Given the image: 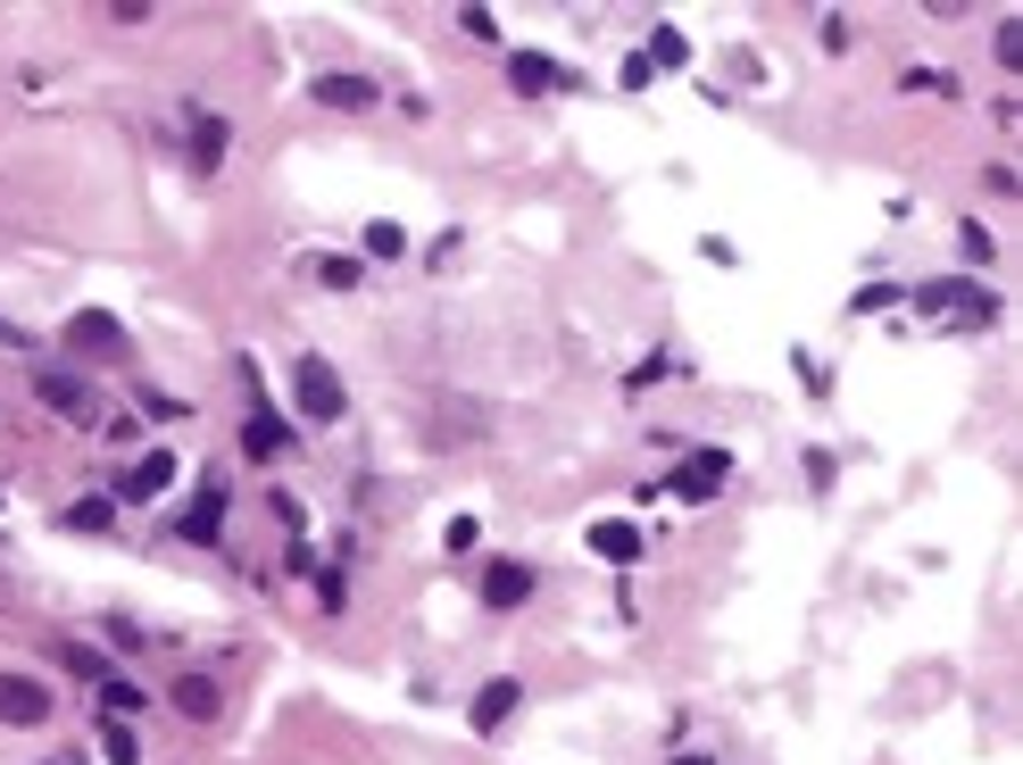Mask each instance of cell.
<instances>
[{
    "label": "cell",
    "mask_w": 1023,
    "mask_h": 765,
    "mask_svg": "<svg viewBox=\"0 0 1023 765\" xmlns=\"http://www.w3.org/2000/svg\"><path fill=\"white\" fill-rule=\"evenodd\" d=\"M999 58L1023 75V18H1015V25H999Z\"/></svg>",
    "instance_id": "24"
},
{
    "label": "cell",
    "mask_w": 1023,
    "mask_h": 765,
    "mask_svg": "<svg viewBox=\"0 0 1023 765\" xmlns=\"http://www.w3.org/2000/svg\"><path fill=\"white\" fill-rule=\"evenodd\" d=\"M516 699H525V682H483V691H474V708H466V724L474 732H499L516 715Z\"/></svg>",
    "instance_id": "11"
},
{
    "label": "cell",
    "mask_w": 1023,
    "mask_h": 765,
    "mask_svg": "<svg viewBox=\"0 0 1023 765\" xmlns=\"http://www.w3.org/2000/svg\"><path fill=\"white\" fill-rule=\"evenodd\" d=\"M308 275H317L324 292H359V283H366V266H359V259H308Z\"/></svg>",
    "instance_id": "17"
},
{
    "label": "cell",
    "mask_w": 1023,
    "mask_h": 765,
    "mask_svg": "<svg viewBox=\"0 0 1023 765\" xmlns=\"http://www.w3.org/2000/svg\"><path fill=\"white\" fill-rule=\"evenodd\" d=\"M915 308H924V317H957V325H990V317H999V299H990V292H966V283H924Z\"/></svg>",
    "instance_id": "3"
},
{
    "label": "cell",
    "mask_w": 1023,
    "mask_h": 765,
    "mask_svg": "<svg viewBox=\"0 0 1023 765\" xmlns=\"http://www.w3.org/2000/svg\"><path fill=\"white\" fill-rule=\"evenodd\" d=\"M292 392H300V416L308 425H341L350 416V392H341V374H333V358H292Z\"/></svg>",
    "instance_id": "1"
},
{
    "label": "cell",
    "mask_w": 1023,
    "mask_h": 765,
    "mask_svg": "<svg viewBox=\"0 0 1023 765\" xmlns=\"http://www.w3.org/2000/svg\"><path fill=\"white\" fill-rule=\"evenodd\" d=\"M508 84H516V92H558L566 67H558L550 51H508Z\"/></svg>",
    "instance_id": "10"
},
{
    "label": "cell",
    "mask_w": 1023,
    "mask_h": 765,
    "mask_svg": "<svg viewBox=\"0 0 1023 765\" xmlns=\"http://www.w3.org/2000/svg\"><path fill=\"white\" fill-rule=\"evenodd\" d=\"M317 100L324 109H375V84L366 75H317Z\"/></svg>",
    "instance_id": "13"
},
{
    "label": "cell",
    "mask_w": 1023,
    "mask_h": 765,
    "mask_svg": "<svg viewBox=\"0 0 1023 765\" xmlns=\"http://www.w3.org/2000/svg\"><path fill=\"white\" fill-rule=\"evenodd\" d=\"M217 533H226V491L209 483V500L184 507V542H217Z\"/></svg>",
    "instance_id": "15"
},
{
    "label": "cell",
    "mask_w": 1023,
    "mask_h": 765,
    "mask_svg": "<svg viewBox=\"0 0 1023 765\" xmlns=\"http://www.w3.org/2000/svg\"><path fill=\"white\" fill-rule=\"evenodd\" d=\"M275 449H284V416H250V425H242V458H275Z\"/></svg>",
    "instance_id": "16"
},
{
    "label": "cell",
    "mask_w": 1023,
    "mask_h": 765,
    "mask_svg": "<svg viewBox=\"0 0 1023 765\" xmlns=\"http://www.w3.org/2000/svg\"><path fill=\"white\" fill-rule=\"evenodd\" d=\"M100 699H109V715H117V724H125V715L142 708V699H151V691H142V682H125V674H109V682H100Z\"/></svg>",
    "instance_id": "20"
},
{
    "label": "cell",
    "mask_w": 1023,
    "mask_h": 765,
    "mask_svg": "<svg viewBox=\"0 0 1023 765\" xmlns=\"http://www.w3.org/2000/svg\"><path fill=\"white\" fill-rule=\"evenodd\" d=\"M724 474H733V458H724V449H691V458L674 467V483H666V491L700 507V500H716V491H724Z\"/></svg>",
    "instance_id": "4"
},
{
    "label": "cell",
    "mask_w": 1023,
    "mask_h": 765,
    "mask_svg": "<svg viewBox=\"0 0 1023 765\" xmlns=\"http://www.w3.org/2000/svg\"><path fill=\"white\" fill-rule=\"evenodd\" d=\"M0 350H18V334H9V325H0Z\"/></svg>",
    "instance_id": "25"
},
{
    "label": "cell",
    "mask_w": 1023,
    "mask_h": 765,
    "mask_svg": "<svg viewBox=\"0 0 1023 765\" xmlns=\"http://www.w3.org/2000/svg\"><path fill=\"white\" fill-rule=\"evenodd\" d=\"M67 524H76V533H109V524H117V500H109V491H92V500L67 507Z\"/></svg>",
    "instance_id": "18"
},
{
    "label": "cell",
    "mask_w": 1023,
    "mask_h": 765,
    "mask_svg": "<svg viewBox=\"0 0 1023 765\" xmlns=\"http://www.w3.org/2000/svg\"><path fill=\"white\" fill-rule=\"evenodd\" d=\"M458 34H474V42H499V18L474 0V9H458Z\"/></svg>",
    "instance_id": "21"
},
{
    "label": "cell",
    "mask_w": 1023,
    "mask_h": 765,
    "mask_svg": "<svg viewBox=\"0 0 1023 765\" xmlns=\"http://www.w3.org/2000/svg\"><path fill=\"white\" fill-rule=\"evenodd\" d=\"M167 699H175L184 724H217V715H226V682H217V674H175Z\"/></svg>",
    "instance_id": "7"
},
{
    "label": "cell",
    "mask_w": 1023,
    "mask_h": 765,
    "mask_svg": "<svg viewBox=\"0 0 1023 765\" xmlns=\"http://www.w3.org/2000/svg\"><path fill=\"white\" fill-rule=\"evenodd\" d=\"M366 250H375V259H399V250H408V233H399V225H366Z\"/></svg>",
    "instance_id": "23"
},
{
    "label": "cell",
    "mask_w": 1023,
    "mask_h": 765,
    "mask_svg": "<svg viewBox=\"0 0 1023 765\" xmlns=\"http://www.w3.org/2000/svg\"><path fill=\"white\" fill-rule=\"evenodd\" d=\"M167 483H175V458H167V449H151L142 467H125V474H117V491H109V500H133V507H142V500H158Z\"/></svg>",
    "instance_id": "9"
},
{
    "label": "cell",
    "mask_w": 1023,
    "mask_h": 765,
    "mask_svg": "<svg viewBox=\"0 0 1023 765\" xmlns=\"http://www.w3.org/2000/svg\"><path fill=\"white\" fill-rule=\"evenodd\" d=\"M641 58H649V67H682V58H691V42H682V25H658Z\"/></svg>",
    "instance_id": "19"
},
{
    "label": "cell",
    "mask_w": 1023,
    "mask_h": 765,
    "mask_svg": "<svg viewBox=\"0 0 1023 765\" xmlns=\"http://www.w3.org/2000/svg\"><path fill=\"white\" fill-rule=\"evenodd\" d=\"M226 142H233L226 117H209V109L191 117V159H200V167H226Z\"/></svg>",
    "instance_id": "14"
},
{
    "label": "cell",
    "mask_w": 1023,
    "mask_h": 765,
    "mask_svg": "<svg viewBox=\"0 0 1023 765\" xmlns=\"http://www.w3.org/2000/svg\"><path fill=\"white\" fill-rule=\"evenodd\" d=\"M0 724H51V691L34 674H0Z\"/></svg>",
    "instance_id": "8"
},
{
    "label": "cell",
    "mask_w": 1023,
    "mask_h": 765,
    "mask_svg": "<svg viewBox=\"0 0 1023 765\" xmlns=\"http://www.w3.org/2000/svg\"><path fill=\"white\" fill-rule=\"evenodd\" d=\"M34 400H42V408H51V416H67V425H92V383H84V374L76 367H34Z\"/></svg>",
    "instance_id": "2"
},
{
    "label": "cell",
    "mask_w": 1023,
    "mask_h": 765,
    "mask_svg": "<svg viewBox=\"0 0 1023 765\" xmlns=\"http://www.w3.org/2000/svg\"><path fill=\"white\" fill-rule=\"evenodd\" d=\"M591 549H600L607 566H641V533H632V524H616V516L591 524Z\"/></svg>",
    "instance_id": "12"
},
{
    "label": "cell",
    "mask_w": 1023,
    "mask_h": 765,
    "mask_svg": "<svg viewBox=\"0 0 1023 765\" xmlns=\"http://www.w3.org/2000/svg\"><path fill=\"white\" fill-rule=\"evenodd\" d=\"M525 599H532V566L525 558H492V566H483V608H492V616H516Z\"/></svg>",
    "instance_id": "5"
},
{
    "label": "cell",
    "mask_w": 1023,
    "mask_h": 765,
    "mask_svg": "<svg viewBox=\"0 0 1023 765\" xmlns=\"http://www.w3.org/2000/svg\"><path fill=\"white\" fill-rule=\"evenodd\" d=\"M100 748H109V765H142V748H133V732H125V724L100 732Z\"/></svg>",
    "instance_id": "22"
},
{
    "label": "cell",
    "mask_w": 1023,
    "mask_h": 765,
    "mask_svg": "<svg viewBox=\"0 0 1023 765\" xmlns=\"http://www.w3.org/2000/svg\"><path fill=\"white\" fill-rule=\"evenodd\" d=\"M67 350L76 358H117L125 350V325H117L109 308H76V317H67Z\"/></svg>",
    "instance_id": "6"
}]
</instances>
